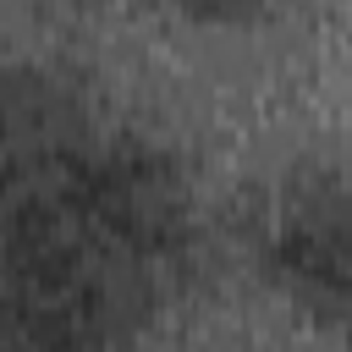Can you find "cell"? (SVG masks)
<instances>
[{"label": "cell", "mask_w": 352, "mask_h": 352, "mask_svg": "<svg viewBox=\"0 0 352 352\" xmlns=\"http://www.w3.org/2000/svg\"><path fill=\"white\" fill-rule=\"evenodd\" d=\"M182 170L121 132H88L0 192V346L126 341L192 258Z\"/></svg>", "instance_id": "1"}, {"label": "cell", "mask_w": 352, "mask_h": 352, "mask_svg": "<svg viewBox=\"0 0 352 352\" xmlns=\"http://www.w3.org/2000/svg\"><path fill=\"white\" fill-rule=\"evenodd\" d=\"M258 264L308 314L352 324V182L330 170L286 176L258 209Z\"/></svg>", "instance_id": "2"}, {"label": "cell", "mask_w": 352, "mask_h": 352, "mask_svg": "<svg viewBox=\"0 0 352 352\" xmlns=\"http://www.w3.org/2000/svg\"><path fill=\"white\" fill-rule=\"evenodd\" d=\"M88 132H94V116L66 82H55L50 72L0 60V192L50 170Z\"/></svg>", "instance_id": "3"}, {"label": "cell", "mask_w": 352, "mask_h": 352, "mask_svg": "<svg viewBox=\"0 0 352 352\" xmlns=\"http://www.w3.org/2000/svg\"><path fill=\"white\" fill-rule=\"evenodd\" d=\"M187 16H204V22H242V16H253L264 0H176Z\"/></svg>", "instance_id": "4"}]
</instances>
